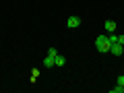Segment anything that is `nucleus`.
<instances>
[{
    "mask_svg": "<svg viewBox=\"0 0 124 93\" xmlns=\"http://www.w3.org/2000/svg\"><path fill=\"white\" fill-rule=\"evenodd\" d=\"M110 39H108V35H99L95 37V48L99 50V52H110Z\"/></svg>",
    "mask_w": 124,
    "mask_h": 93,
    "instance_id": "nucleus-1",
    "label": "nucleus"
},
{
    "mask_svg": "<svg viewBox=\"0 0 124 93\" xmlns=\"http://www.w3.org/2000/svg\"><path fill=\"white\" fill-rule=\"evenodd\" d=\"M110 52L114 54V56H122V54H124V46L116 41V44H112V46H110Z\"/></svg>",
    "mask_w": 124,
    "mask_h": 93,
    "instance_id": "nucleus-2",
    "label": "nucleus"
},
{
    "mask_svg": "<svg viewBox=\"0 0 124 93\" xmlns=\"http://www.w3.org/2000/svg\"><path fill=\"white\" fill-rule=\"evenodd\" d=\"M66 25L70 27V29H77V27L81 25V19L77 17V15H72V17H68V19H66Z\"/></svg>",
    "mask_w": 124,
    "mask_h": 93,
    "instance_id": "nucleus-3",
    "label": "nucleus"
},
{
    "mask_svg": "<svg viewBox=\"0 0 124 93\" xmlns=\"http://www.w3.org/2000/svg\"><path fill=\"white\" fill-rule=\"evenodd\" d=\"M103 27H106L108 33H114V31H116V23L114 21H106V23H103Z\"/></svg>",
    "mask_w": 124,
    "mask_h": 93,
    "instance_id": "nucleus-4",
    "label": "nucleus"
},
{
    "mask_svg": "<svg viewBox=\"0 0 124 93\" xmlns=\"http://www.w3.org/2000/svg\"><path fill=\"white\" fill-rule=\"evenodd\" d=\"M54 64H56V66H64V64H66V58H64V56H60V54H58V56L54 58Z\"/></svg>",
    "mask_w": 124,
    "mask_h": 93,
    "instance_id": "nucleus-5",
    "label": "nucleus"
},
{
    "mask_svg": "<svg viewBox=\"0 0 124 93\" xmlns=\"http://www.w3.org/2000/svg\"><path fill=\"white\" fill-rule=\"evenodd\" d=\"M44 66H46V68L54 66V58H52V56H48V54H46V58H44Z\"/></svg>",
    "mask_w": 124,
    "mask_h": 93,
    "instance_id": "nucleus-6",
    "label": "nucleus"
},
{
    "mask_svg": "<svg viewBox=\"0 0 124 93\" xmlns=\"http://www.w3.org/2000/svg\"><path fill=\"white\" fill-rule=\"evenodd\" d=\"M108 39H110V44H116L118 41V35L116 33H108Z\"/></svg>",
    "mask_w": 124,
    "mask_h": 93,
    "instance_id": "nucleus-7",
    "label": "nucleus"
},
{
    "mask_svg": "<svg viewBox=\"0 0 124 93\" xmlns=\"http://www.w3.org/2000/svg\"><path fill=\"white\" fill-rule=\"evenodd\" d=\"M48 56L56 58V56H58V50H56V48H50V50H48Z\"/></svg>",
    "mask_w": 124,
    "mask_h": 93,
    "instance_id": "nucleus-8",
    "label": "nucleus"
},
{
    "mask_svg": "<svg viewBox=\"0 0 124 93\" xmlns=\"http://www.w3.org/2000/svg\"><path fill=\"white\" fill-rule=\"evenodd\" d=\"M116 83H118V85H120V87H124V75H120V77H118V79H116Z\"/></svg>",
    "mask_w": 124,
    "mask_h": 93,
    "instance_id": "nucleus-9",
    "label": "nucleus"
},
{
    "mask_svg": "<svg viewBox=\"0 0 124 93\" xmlns=\"http://www.w3.org/2000/svg\"><path fill=\"white\" fill-rule=\"evenodd\" d=\"M118 44H122V46H124V35H118Z\"/></svg>",
    "mask_w": 124,
    "mask_h": 93,
    "instance_id": "nucleus-10",
    "label": "nucleus"
}]
</instances>
